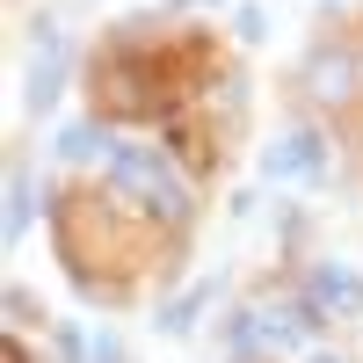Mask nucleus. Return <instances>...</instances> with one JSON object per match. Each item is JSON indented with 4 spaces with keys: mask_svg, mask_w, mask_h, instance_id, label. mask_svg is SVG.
Here are the masks:
<instances>
[{
    "mask_svg": "<svg viewBox=\"0 0 363 363\" xmlns=\"http://www.w3.org/2000/svg\"><path fill=\"white\" fill-rule=\"evenodd\" d=\"M102 145H109V138H102V124H87V116H80V124H66V131H58V145H51V153L66 160V167H87V160L102 153Z\"/></svg>",
    "mask_w": 363,
    "mask_h": 363,
    "instance_id": "nucleus-7",
    "label": "nucleus"
},
{
    "mask_svg": "<svg viewBox=\"0 0 363 363\" xmlns=\"http://www.w3.org/2000/svg\"><path fill=\"white\" fill-rule=\"evenodd\" d=\"M320 335L313 298H277V306H255V349L262 356H306Z\"/></svg>",
    "mask_w": 363,
    "mask_h": 363,
    "instance_id": "nucleus-2",
    "label": "nucleus"
},
{
    "mask_svg": "<svg viewBox=\"0 0 363 363\" xmlns=\"http://www.w3.org/2000/svg\"><path fill=\"white\" fill-rule=\"evenodd\" d=\"M95 363H124V342H116V335H95Z\"/></svg>",
    "mask_w": 363,
    "mask_h": 363,
    "instance_id": "nucleus-9",
    "label": "nucleus"
},
{
    "mask_svg": "<svg viewBox=\"0 0 363 363\" xmlns=\"http://www.w3.org/2000/svg\"><path fill=\"white\" fill-rule=\"evenodd\" d=\"M306 363H342V356H306Z\"/></svg>",
    "mask_w": 363,
    "mask_h": 363,
    "instance_id": "nucleus-10",
    "label": "nucleus"
},
{
    "mask_svg": "<svg viewBox=\"0 0 363 363\" xmlns=\"http://www.w3.org/2000/svg\"><path fill=\"white\" fill-rule=\"evenodd\" d=\"M58 87H66V37H58V22H37V37H29V87H22V109H51Z\"/></svg>",
    "mask_w": 363,
    "mask_h": 363,
    "instance_id": "nucleus-4",
    "label": "nucleus"
},
{
    "mask_svg": "<svg viewBox=\"0 0 363 363\" xmlns=\"http://www.w3.org/2000/svg\"><path fill=\"white\" fill-rule=\"evenodd\" d=\"M262 174H269V182H320V174H327L320 131H313V124H291V131L262 153Z\"/></svg>",
    "mask_w": 363,
    "mask_h": 363,
    "instance_id": "nucleus-3",
    "label": "nucleus"
},
{
    "mask_svg": "<svg viewBox=\"0 0 363 363\" xmlns=\"http://www.w3.org/2000/svg\"><path fill=\"white\" fill-rule=\"evenodd\" d=\"M306 298H313V313L327 320H363V277L349 262H313V277H306Z\"/></svg>",
    "mask_w": 363,
    "mask_h": 363,
    "instance_id": "nucleus-5",
    "label": "nucleus"
},
{
    "mask_svg": "<svg viewBox=\"0 0 363 363\" xmlns=\"http://www.w3.org/2000/svg\"><path fill=\"white\" fill-rule=\"evenodd\" d=\"M109 189L138 196L145 211H160V218H189V182L174 174V160L160 145H116L109 153Z\"/></svg>",
    "mask_w": 363,
    "mask_h": 363,
    "instance_id": "nucleus-1",
    "label": "nucleus"
},
{
    "mask_svg": "<svg viewBox=\"0 0 363 363\" xmlns=\"http://www.w3.org/2000/svg\"><path fill=\"white\" fill-rule=\"evenodd\" d=\"M211 298H218V284H211V277H203V284H189V291L174 298V306H160V335H174V342H182V335L196 327V313L211 306Z\"/></svg>",
    "mask_w": 363,
    "mask_h": 363,
    "instance_id": "nucleus-6",
    "label": "nucleus"
},
{
    "mask_svg": "<svg viewBox=\"0 0 363 363\" xmlns=\"http://www.w3.org/2000/svg\"><path fill=\"white\" fill-rule=\"evenodd\" d=\"M29 211H37V196H29V167L15 160V167H8V240L29 233Z\"/></svg>",
    "mask_w": 363,
    "mask_h": 363,
    "instance_id": "nucleus-8",
    "label": "nucleus"
}]
</instances>
